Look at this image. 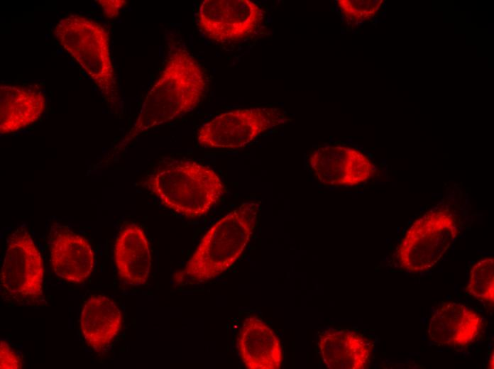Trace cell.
<instances>
[{
    "mask_svg": "<svg viewBox=\"0 0 494 369\" xmlns=\"http://www.w3.org/2000/svg\"><path fill=\"white\" fill-rule=\"evenodd\" d=\"M207 89L204 72L182 45L173 43L158 78L146 94L133 124L106 160L120 154L138 136L192 111Z\"/></svg>",
    "mask_w": 494,
    "mask_h": 369,
    "instance_id": "6da1fadb",
    "label": "cell"
},
{
    "mask_svg": "<svg viewBox=\"0 0 494 369\" xmlns=\"http://www.w3.org/2000/svg\"><path fill=\"white\" fill-rule=\"evenodd\" d=\"M260 203H242L204 234L184 268L173 275L177 285L208 282L228 270L240 258L255 230Z\"/></svg>",
    "mask_w": 494,
    "mask_h": 369,
    "instance_id": "7a4b0ae2",
    "label": "cell"
},
{
    "mask_svg": "<svg viewBox=\"0 0 494 369\" xmlns=\"http://www.w3.org/2000/svg\"><path fill=\"white\" fill-rule=\"evenodd\" d=\"M142 185L165 206L187 218L206 215L226 190L213 169L188 160L165 163Z\"/></svg>",
    "mask_w": 494,
    "mask_h": 369,
    "instance_id": "3957f363",
    "label": "cell"
},
{
    "mask_svg": "<svg viewBox=\"0 0 494 369\" xmlns=\"http://www.w3.org/2000/svg\"><path fill=\"white\" fill-rule=\"evenodd\" d=\"M54 33L60 44L94 82L104 99L116 106L119 92L107 29L89 18L71 14L57 22Z\"/></svg>",
    "mask_w": 494,
    "mask_h": 369,
    "instance_id": "277c9868",
    "label": "cell"
},
{
    "mask_svg": "<svg viewBox=\"0 0 494 369\" xmlns=\"http://www.w3.org/2000/svg\"><path fill=\"white\" fill-rule=\"evenodd\" d=\"M459 233L456 215L446 206H435L417 219L407 229L393 255L401 269L427 271L444 256Z\"/></svg>",
    "mask_w": 494,
    "mask_h": 369,
    "instance_id": "5b68a950",
    "label": "cell"
},
{
    "mask_svg": "<svg viewBox=\"0 0 494 369\" xmlns=\"http://www.w3.org/2000/svg\"><path fill=\"white\" fill-rule=\"evenodd\" d=\"M43 275L41 255L33 238L24 228L16 229L8 240L1 266L2 298L21 306L42 305Z\"/></svg>",
    "mask_w": 494,
    "mask_h": 369,
    "instance_id": "8992f818",
    "label": "cell"
},
{
    "mask_svg": "<svg viewBox=\"0 0 494 369\" xmlns=\"http://www.w3.org/2000/svg\"><path fill=\"white\" fill-rule=\"evenodd\" d=\"M288 121V115L278 107L236 109L221 114L203 124L198 131L197 141L207 148L237 149Z\"/></svg>",
    "mask_w": 494,
    "mask_h": 369,
    "instance_id": "52a82bcc",
    "label": "cell"
},
{
    "mask_svg": "<svg viewBox=\"0 0 494 369\" xmlns=\"http://www.w3.org/2000/svg\"><path fill=\"white\" fill-rule=\"evenodd\" d=\"M264 11L250 0H204L197 18L201 31L219 43L243 40L263 25Z\"/></svg>",
    "mask_w": 494,
    "mask_h": 369,
    "instance_id": "ba28073f",
    "label": "cell"
},
{
    "mask_svg": "<svg viewBox=\"0 0 494 369\" xmlns=\"http://www.w3.org/2000/svg\"><path fill=\"white\" fill-rule=\"evenodd\" d=\"M314 176L326 187H353L370 180L375 168L361 151L346 145H325L309 156Z\"/></svg>",
    "mask_w": 494,
    "mask_h": 369,
    "instance_id": "9c48e42d",
    "label": "cell"
},
{
    "mask_svg": "<svg viewBox=\"0 0 494 369\" xmlns=\"http://www.w3.org/2000/svg\"><path fill=\"white\" fill-rule=\"evenodd\" d=\"M50 235V261L55 274L74 283L86 280L94 264L88 241L60 225L53 226Z\"/></svg>",
    "mask_w": 494,
    "mask_h": 369,
    "instance_id": "30bf717a",
    "label": "cell"
},
{
    "mask_svg": "<svg viewBox=\"0 0 494 369\" xmlns=\"http://www.w3.org/2000/svg\"><path fill=\"white\" fill-rule=\"evenodd\" d=\"M482 326L481 316L472 309L457 302H444L430 318L428 334L437 344L463 347L477 338Z\"/></svg>",
    "mask_w": 494,
    "mask_h": 369,
    "instance_id": "8fae6325",
    "label": "cell"
},
{
    "mask_svg": "<svg viewBox=\"0 0 494 369\" xmlns=\"http://www.w3.org/2000/svg\"><path fill=\"white\" fill-rule=\"evenodd\" d=\"M237 347L249 369H278L282 362L280 339L274 331L255 316H248L241 329Z\"/></svg>",
    "mask_w": 494,
    "mask_h": 369,
    "instance_id": "7c38bea8",
    "label": "cell"
},
{
    "mask_svg": "<svg viewBox=\"0 0 494 369\" xmlns=\"http://www.w3.org/2000/svg\"><path fill=\"white\" fill-rule=\"evenodd\" d=\"M322 359L329 369H364L370 360L373 346L363 336L345 329H327L319 336Z\"/></svg>",
    "mask_w": 494,
    "mask_h": 369,
    "instance_id": "4fadbf2b",
    "label": "cell"
},
{
    "mask_svg": "<svg viewBox=\"0 0 494 369\" xmlns=\"http://www.w3.org/2000/svg\"><path fill=\"white\" fill-rule=\"evenodd\" d=\"M114 255L119 276L126 284L139 286L147 282L152 258L148 241L139 226L131 224L121 230Z\"/></svg>",
    "mask_w": 494,
    "mask_h": 369,
    "instance_id": "5bb4252c",
    "label": "cell"
},
{
    "mask_svg": "<svg viewBox=\"0 0 494 369\" xmlns=\"http://www.w3.org/2000/svg\"><path fill=\"white\" fill-rule=\"evenodd\" d=\"M45 109V97L36 88L0 87V133L10 134L35 123Z\"/></svg>",
    "mask_w": 494,
    "mask_h": 369,
    "instance_id": "9a60e30c",
    "label": "cell"
},
{
    "mask_svg": "<svg viewBox=\"0 0 494 369\" xmlns=\"http://www.w3.org/2000/svg\"><path fill=\"white\" fill-rule=\"evenodd\" d=\"M79 322L86 343L94 351L101 352L119 332L122 316L116 304L110 298L94 295L85 302Z\"/></svg>",
    "mask_w": 494,
    "mask_h": 369,
    "instance_id": "2e32d148",
    "label": "cell"
},
{
    "mask_svg": "<svg viewBox=\"0 0 494 369\" xmlns=\"http://www.w3.org/2000/svg\"><path fill=\"white\" fill-rule=\"evenodd\" d=\"M469 294L479 301L493 304L494 301V260L483 258L477 262L470 272L466 287Z\"/></svg>",
    "mask_w": 494,
    "mask_h": 369,
    "instance_id": "e0dca14e",
    "label": "cell"
},
{
    "mask_svg": "<svg viewBox=\"0 0 494 369\" xmlns=\"http://www.w3.org/2000/svg\"><path fill=\"white\" fill-rule=\"evenodd\" d=\"M383 0H338L337 6L348 21L360 23L369 20L380 10Z\"/></svg>",
    "mask_w": 494,
    "mask_h": 369,
    "instance_id": "ac0fdd59",
    "label": "cell"
},
{
    "mask_svg": "<svg viewBox=\"0 0 494 369\" xmlns=\"http://www.w3.org/2000/svg\"><path fill=\"white\" fill-rule=\"evenodd\" d=\"M0 368L1 369H19L22 363L19 356L9 343L1 340L0 343Z\"/></svg>",
    "mask_w": 494,
    "mask_h": 369,
    "instance_id": "d6986e66",
    "label": "cell"
},
{
    "mask_svg": "<svg viewBox=\"0 0 494 369\" xmlns=\"http://www.w3.org/2000/svg\"><path fill=\"white\" fill-rule=\"evenodd\" d=\"M97 2L102 7L104 16L109 18L116 17L121 8L126 4V1L124 0L97 1Z\"/></svg>",
    "mask_w": 494,
    "mask_h": 369,
    "instance_id": "ffe728a7",
    "label": "cell"
},
{
    "mask_svg": "<svg viewBox=\"0 0 494 369\" xmlns=\"http://www.w3.org/2000/svg\"><path fill=\"white\" fill-rule=\"evenodd\" d=\"M488 368H493V352L492 353L491 357L489 360Z\"/></svg>",
    "mask_w": 494,
    "mask_h": 369,
    "instance_id": "44dd1931",
    "label": "cell"
}]
</instances>
